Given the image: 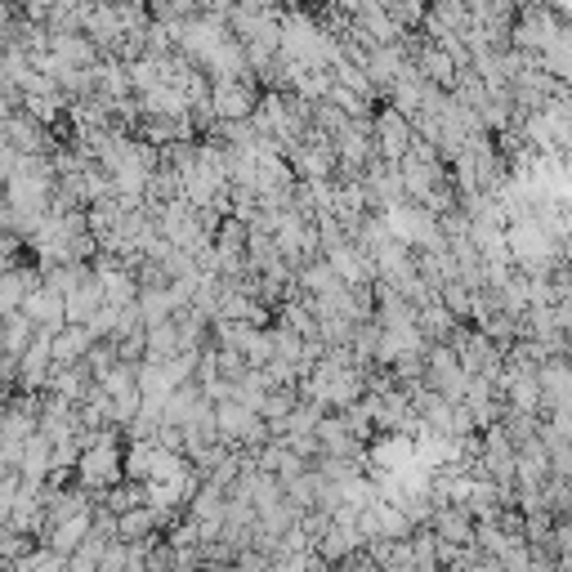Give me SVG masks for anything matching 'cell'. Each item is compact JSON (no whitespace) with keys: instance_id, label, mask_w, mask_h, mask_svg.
Listing matches in <instances>:
<instances>
[{"instance_id":"cell-1","label":"cell","mask_w":572,"mask_h":572,"mask_svg":"<svg viewBox=\"0 0 572 572\" xmlns=\"http://www.w3.org/2000/svg\"><path fill=\"white\" fill-rule=\"evenodd\" d=\"M259 81L255 77H224V81H210V112L219 126H233V121H250L255 108H259Z\"/></svg>"},{"instance_id":"cell-4","label":"cell","mask_w":572,"mask_h":572,"mask_svg":"<svg viewBox=\"0 0 572 572\" xmlns=\"http://www.w3.org/2000/svg\"><path fill=\"white\" fill-rule=\"evenodd\" d=\"M6 144H10L19 157H50V152L59 148L55 130H46L41 121H32L28 112H14V117L6 121Z\"/></svg>"},{"instance_id":"cell-17","label":"cell","mask_w":572,"mask_h":572,"mask_svg":"<svg viewBox=\"0 0 572 572\" xmlns=\"http://www.w3.org/2000/svg\"><path fill=\"white\" fill-rule=\"evenodd\" d=\"M37 345V323L28 314H10V318H0V354L6 358H19Z\"/></svg>"},{"instance_id":"cell-10","label":"cell","mask_w":572,"mask_h":572,"mask_svg":"<svg viewBox=\"0 0 572 572\" xmlns=\"http://www.w3.org/2000/svg\"><path fill=\"white\" fill-rule=\"evenodd\" d=\"M416 72L434 86V90H443V95H452L456 90V81H461V68L447 59V50H438V46H430V41H421V50H416Z\"/></svg>"},{"instance_id":"cell-27","label":"cell","mask_w":572,"mask_h":572,"mask_svg":"<svg viewBox=\"0 0 572 572\" xmlns=\"http://www.w3.org/2000/svg\"><path fill=\"white\" fill-rule=\"evenodd\" d=\"M19 492H23V479L19 474H0V527L10 523V514L19 505Z\"/></svg>"},{"instance_id":"cell-5","label":"cell","mask_w":572,"mask_h":572,"mask_svg":"<svg viewBox=\"0 0 572 572\" xmlns=\"http://www.w3.org/2000/svg\"><path fill=\"white\" fill-rule=\"evenodd\" d=\"M23 314L37 323V332L59 336V332L68 327V296L50 292V286H37V292L28 296V305H23Z\"/></svg>"},{"instance_id":"cell-3","label":"cell","mask_w":572,"mask_h":572,"mask_svg":"<svg viewBox=\"0 0 572 572\" xmlns=\"http://www.w3.org/2000/svg\"><path fill=\"white\" fill-rule=\"evenodd\" d=\"M412 144H416L412 121L403 112H394L389 103H381L376 108V157L389 161V166H403V157L412 152Z\"/></svg>"},{"instance_id":"cell-23","label":"cell","mask_w":572,"mask_h":572,"mask_svg":"<svg viewBox=\"0 0 572 572\" xmlns=\"http://www.w3.org/2000/svg\"><path fill=\"white\" fill-rule=\"evenodd\" d=\"M175 354H184V345H179V327H175V318H170L166 327H152V332H148V358H144V363H170Z\"/></svg>"},{"instance_id":"cell-26","label":"cell","mask_w":572,"mask_h":572,"mask_svg":"<svg viewBox=\"0 0 572 572\" xmlns=\"http://www.w3.org/2000/svg\"><path fill=\"white\" fill-rule=\"evenodd\" d=\"M117 367H121V354H117V345H112V341L95 345V349H90V358H86V372L95 376V385H103V381H108Z\"/></svg>"},{"instance_id":"cell-12","label":"cell","mask_w":572,"mask_h":572,"mask_svg":"<svg viewBox=\"0 0 572 572\" xmlns=\"http://www.w3.org/2000/svg\"><path fill=\"white\" fill-rule=\"evenodd\" d=\"M430 532H434L438 541H447V545H474V519H470V510H461V505H434Z\"/></svg>"},{"instance_id":"cell-6","label":"cell","mask_w":572,"mask_h":572,"mask_svg":"<svg viewBox=\"0 0 572 572\" xmlns=\"http://www.w3.org/2000/svg\"><path fill=\"white\" fill-rule=\"evenodd\" d=\"M37 286H46L41 268H10V273H0V318H10V314H23L28 296L37 292Z\"/></svg>"},{"instance_id":"cell-18","label":"cell","mask_w":572,"mask_h":572,"mask_svg":"<svg viewBox=\"0 0 572 572\" xmlns=\"http://www.w3.org/2000/svg\"><path fill=\"white\" fill-rule=\"evenodd\" d=\"M121 219H126V206H121V197L95 201V206L86 210V224H90V237H95V241H108V237L121 228Z\"/></svg>"},{"instance_id":"cell-7","label":"cell","mask_w":572,"mask_h":572,"mask_svg":"<svg viewBox=\"0 0 572 572\" xmlns=\"http://www.w3.org/2000/svg\"><path fill=\"white\" fill-rule=\"evenodd\" d=\"M50 59H55V68H68V72H90L103 63L99 46L86 32L81 37H50Z\"/></svg>"},{"instance_id":"cell-29","label":"cell","mask_w":572,"mask_h":572,"mask_svg":"<svg viewBox=\"0 0 572 572\" xmlns=\"http://www.w3.org/2000/svg\"><path fill=\"white\" fill-rule=\"evenodd\" d=\"M99 572H130V545L126 541H112L108 554L99 559Z\"/></svg>"},{"instance_id":"cell-14","label":"cell","mask_w":572,"mask_h":572,"mask_svg":"<svg viewBox=\"0 0 572 572\" xmlns=\"http://www.w3.org/2000/svg\"><path fill=\"white\" fill-rule=\"evenodd\" d=\"M90 389H95V376H90L86 363H81V367H55L46 394H55V398L68 403V407H81V403L90 398Z\"/></svg>"},{"instance_id":"cell-21","label":"cell","mask_w":572,"mask_h":572,"mask_svg":"<svg viewBox=\"0 0 572 572\" xmlns=\"http://www.w3.org/2000/svg\"><path fill=\"white\" fill-rule=\"evenodd\" d=\"M37 550H41V541H37V536H23V532H14V527H0V568L28 563Z\"/></svg>"},{"instance_id":"cell-9","label":"cell","mask_w":572,"mask_h":572,"mask_svg":"<svg viewBox=\"0 0 572 572\" xmlns=\"http://www.w3.org/2000/svg\"><path fill=\"white\" fill-rule=\"evenodd\" d=\"M86 37L99 46V55L108 59L117 50V41L126 37V23H121V6H90L86 10Z\"/></svg>"},{"instance_id":"cell-25","label":"cell","mask_w":572,"mask_h":572,"mask_svg":"<svg viewBox=\"0 0 572 572\" xmlns=\"http://www.w3.org/2000/svg\"><path fill=\"white\" fill-rule=\"evenodd\" d=\"M300 407V389H268L264 394V403H259V421H268V425H277V421H286Z\"/></svg>"},{"instance_id":"cell-22","label":"cell","mask_w":572,"mask_h":572,"mask_svg":"<svg viewBox=\"0 0 572 572\" xmlns=\"http://www.w3.org/2000/svg\"><path fill=\"white\" fill-rule=\"evenodd\" d=\"M99 505L108 510V514H130V510H144L148 505V487H139V483H117L112 492H103L99 496Z\"/></svg>"},{"instance_id":"cell-32","label":"cell","mask_w":572,"mask_h":572,"mask_svg":"<svg viewBox=\"0 0 572 572\" xmlns=\"http://www.w3.org/2000/svg\"><path fill=\"white\" fill-rule=\"evenodd\" d=\"M6 50H10V41H6V37H0V63H6Z\"/></svg>"},{"instance_id":"cell-15","label":"cell","mask_w":572,"mask_h":572,"mask_svg":"<svg viewBox=\"0 0 572 572\" xmlns=\"http://www.w3.org/2000/svg\"><path fill=\"white\" fill-rule=\"evenodd\" d=\"M90 532H95V510H90V514H81V519H72V523L50 527V532L41 536V545H46V550H55V554H63V559H72V554L90 541Z\"/></svg>"},{"instance_id":"cell-31","label":"cell","mask_w":572,"mask_h":572,"mask_svg":"<svg viewBox=\"0 0 572 572\" xmlns=\"http://www.w3.org/2000/svg\"><path fill=\"white\" fill-rule=\"evenodd\" d=\"M465 572H505V568H501V559H492V554H479V559H474Z\"/></svg>"},{"instance_id":"cell-8","label":"cell","mask_w":572,"mask_h":572,"mask_svg":"<svg viewBox=\"0 0 572 572\" xmlns=\"http://www.w3.org/2000/svg\"><path fill=\"white\" fill-rule=\"evenodd\" d=\"M296 292H300V300H332V296H341L345 292V277L327 264V259H314L309 268H300L296 273Z\"/></svg>"},{"instance_id":"cell-30","label":"cell","mask_w":572,"mask_h":572,"mask_svg":"<svg viewBox=\"0 0 572 572\" xmlns=\"http://www.w3.org/2000/svg\"><path fill=\"white\" fill-rule=\"evenodd\" d=\"M501 568H505V572H532V550H527V545H510V550L501 554Z\"/></svg>"},{"instance_id":"cell-24","label":"cell","mask_w":572,"mask_h":572,"mask_svg":"<svg viewBox=\"0 0 572 572\" xmlns=\"http://www.w3.org/2000/svg\"><path fill=\"white\" fill-rule=\"evenodd\" d=\"M438 305H443L456 323H470V318H474V292H470V286H465L461 277L443 286V292H438Z\"/></svg>"},{"instance_id":"cell-11","label":"cell","mask_w":572,"mask_h":572,"mask_svg":"<svg viewBox=\"0 0 572 572\" xmlns=\"http://www.w3.org/2000/svg\"><path fill=\"white\" fill-rule=\"evenodd\" d=\"M318 443H323V456H341V461H367V447L349 434V425L336 416V412H327L323 416V425H318Z\"/></svg>"},{"instance_id":"cell-16","label":"cell","mask_w":572,"mask_h":572,"mask_svg":"<svg viewBox=\"0 0 572 572\" xmlns=\"http://www.w3.org/2000/svg\"><path fill=\"white\" fill-rule=\"evenodd\" d=\"M157 536H166V532H161V519H157L152 505L130 510V514L117 519V541H126V545H152Z\"/></svg>"},{"instance_id":"cell-2","label":"cell","mask_w":572,"mask_h":572,"mask_svg":"<svg viewBox=\"0 0 572 572\" xmlns=\"http://www.w3.org/2000/svg\"><path fill=\"white\" fill-rule=\"evenodd\" d=\"M425 385L434 394H443L452 407L465 403V389H470V376L461 367V358L452 354V345H430L425 349Z\"/></svg>"},{"instance_id":"cell-20","label":"cell","mask_w":572,"mask_h":572,"mask_svg":"<svg viewBox=\"0 0 572 572\" xmlns=\"http://www.w3.org/2000/svg\"><path fill=\"white\" fill-rule=\"evenodd\" d=\"M139 318H144V327L152 332V327H166L170 318H175V300H170V286L166 292H139Z\"/></svg>"},{"instance_id":"cell-13","label":"cell","mask_w":572,"mask_h":572,"mask_svg":"<svg viewBox=\"0 0 572 572\" xmlns=\"http://www.w3.org/2000/svg\"><path fill=\"white\" fill-rule=\"evenodd\" d=\"M99 341L86 332V327H63L55 341H50V354H55V367H81L86 358H90V349H95Z\"/></svg>"},{"instance_id":"cell-19","label":"cell","mask_w":572,"mask_h":572,"mask_svg":"<svg viewBox=\"0 0 572 572\" xmlns=\"http://www.w3.org/2000/svg\"><path fill=\"white\" fill-rule=\"evenodd\" d=\"M541 72H545L550 81H559V86H572V37H568V28H563L559 41L541 55Z\"/></svg>"},{"instance_id":"cell-28","label":"cell","mask_w":572,"mask_h":572,"mask_svg":"<svg viewBox=\"0 0 572 572\" xmlns=\"http://www.w3.org/2000/svg\"><path fill=\"white\" fill-rule=\"evenodd\" d=\"M23 572H68V559L41 545V550H37V554H32L28 563H23Z\"/></svg>"}]
</instances>
